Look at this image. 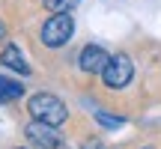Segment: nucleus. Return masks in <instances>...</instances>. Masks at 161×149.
I'll use <instances>...</instances> for the list:
<instances>
[{
	"label": "nucleus",
	"mask_w": 161,
	"mask_h": 149,
	"mask_svg": "<svg viewBox=\"0 0 161 149\" xmlns=\"http://www.w3.org/2000/svg\"><path fill=\"white\" fill-rule=\"evenodd\" d=\"M42 3H45V6H48L51 12H66L69 6H75L78 0H42Z\"/></svg>",
	"instance_id": "nucleus-9"
},
{
	"label": "nucleus",
	"mask_w": 161,
	"mask_h": 149,
	"mask_svg": "<svg viewBox=\"0 0 161 149\" xmlns=\"http://www.w3.org/2000/svg\"><path fill=\"white\" fill-rule=\"evenodd\" d=\"M57 125H48V122H39V119H33L27 125V140L30 143H36L39 149H57L60 146V134L54 131Z\"/></svg>",
	"instance_id": "nucleus-4"
},
{
	"label": "nucleus",
	"mask_w": 161,
	"mask_h": 149,
	"mask_svg": "<svg viewBox=\"0 0 161 149\" xmlns=\"http://www.w3.org/2000/svg\"><path fill=\"white\" fill-rule=\"evenodd\" d=\"M0 60H3V66H9V69H15V72H21V74H27V72H30V66L24 63V54L18 51L15 45L3 48V54H0Z\"/></svg>",
	"instance_id": "nucleus-6"
},
{
	"label": "nucleus",
	"mask_w": 161,
	"mask_h": 149,
	"mask_svg": "<svg viewBox=\"0 0 161 149\" xmlns=\"http://www.w3.org/2000/svg\"><path fill=\"white\" fill-rule=\"evenodd\" d=\"M3 36H6V27H3V21H0V39H3Z\"/></svg>",
	"instance_id": "nucleus-11"
},
{
	"label": "nucleus",
	"mask_w": 161,
	"mask_h": 149,
	"mask_svg": "<svg viewBox=\"0 0 161 149\" xmlns=\"http://www.w3.org/2000/svg\"><path fill=\"white\" fill-rule=\"evenodd\" d=\"M102 74H104V86H110V90H122V86L131 80L134 66H131V60H128L125 54H116V57L108 60V66H104Z\"/></svg>",
	"instance_id": "nucleus-3"
},
{
	"label": "nucleus",
	"mask_w": 161,
	"mask_h": 149,
	"mask_svg": "<svg viewBox=\"0 0 161 149\" xmlns=\"http://www.w3.org/2000/svg\"><path fill=\"white\" fill-rule=\"evenodd\" d=\"M84 149H104L102 140H84Z\"/></svg>",
	"instance_id": "nucleus-10"
},
{
	"label": "nucleus",
	"mask_w": 161,
	"mask_h": 149,
	"mask_svg": "<svg viewBox=\"0 0 161 149\" xmlns=\"http://www.w3.org/2000/svg\"><path fill=\"white\" fill-rule=\"evenodd\" d=\"M96 119L102 122V125H108V128H119V125H125V119H119V116H108V113H102V110H96Z\"/></svg>",
	"instance_id": "nucleus-8"
},
{
	"label": "nucleus",
	"mask_w": 161,
	"mask_h": 149,
	"mask_svg": "<svg viewBox=\"0 0 161 149\" xmlns=\"http://www.w3.org/2000/svg\"><path fill=\"white\" fill-rule=\"evenodd\" d=\"M108 60H110V57L104 54V48H98V45H86L84 51H80V57H78V66H80L86 74H98V72H104Z\"/></svg>",
	"instance_id": "nucleus-5"
},
{
	"label": "nucleus",
	"mask_w": 161,
	"mask_h": 149,
	"mask_svg": "<svg viewBox=\"0 0 161 149\" xmlns=\"http://www.w3.org/2000/svg\"><path fill=\"white\" fill-rule=\"evenodd\" d=\"M30 116L39 122H48V125H63L66 116H69V110H66V104L60 102L57 96H51V92H39V96L30 98Z\"/></svg>",
	"instance_id": "nucleus-1"
},
{
	"label": "nucleus",
	"mask_w": 161,
	"mask_h": 149,
	"mask_svg": "<svg viewBox=\"0 0 161 149\" xmlns=\"http://www.w3.org/2000/svg\"><path fill=\"white\" fill-rule=\"evenodd\" d=\"M24 96V84H15L9 78H0V102H15Z\"/></svg>",
	"instance_id": "nucleus-7"
},
{
	"label": "nucleus",
	"mask_w": 161,
	"mask_h": 149,
	"mask_svg": "<svg viewBox=\"0 0 161 149\" xmlns=\"http://www.w3.org/2000/svg\"><path fill=\"white\" fill-rule=\"evenodd\" d=\"M72 33H75L72 15L69 12H54L45 21V27H42V42H45L48 48H60V45H66V42L72 39Z\"/></svg>",
	"instance_id": "nucleus-2"
}]
</instances>
